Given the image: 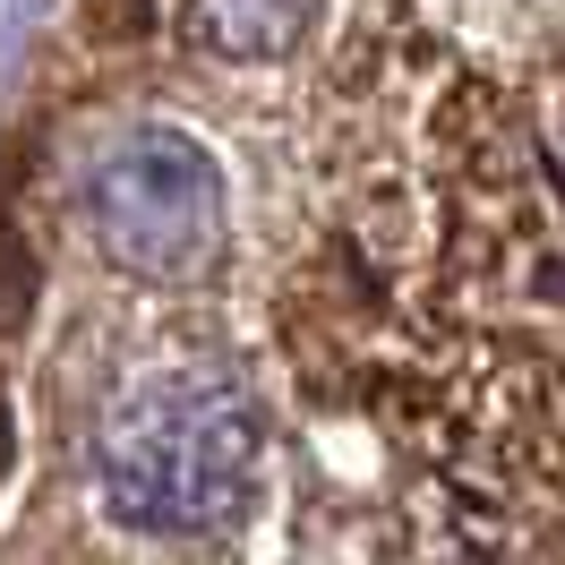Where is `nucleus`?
Segmentation results:
<instances>
[{"label":"nucleus","instance_id":"4","mask_svg":"<svg viewBox=\"0 0 565 565\" xmlns=\"http://www.w3.org/2000/svg\"><path fill=\"white\" fill-rule=\"evenodd\" d=\"M86 9H95V26H111V35H120V26H138V18H146V0H86Z\"/></svg>","mask_w":565,"mask_h":565},{"label":"nucleus","instance_id":"2","mask_svg":"<svg viewBox=\"0 0 565 565\" xmlns=\"http://www.w3.org/2000/svg\"><path fill=\"white\" fill-rule=\"evenodd\" d=\"M77 232L104 257V275L138 291H198L223 257V172L189 129L146 120L86 163Z\"/></svg>","mask_w":565,"mask_h":565},{"label":"nucleus","instance_id":"3","mask_svg":"<svg viewBox=\"0 0 565 565\" xmlns=\"http://www.w3.org/2000/svg\"><path fill=\"white\" fill-rule=\"evenodd\" d=\"M318 0H189V52L223 70H266L309 35Z\"/></svg>","mask_w":565,"mask_h":565},{"label":"nucleus","instance_id":"1","mask_svg":"<svg viewBox=\"0 0 565 565\" xmlns=\"http://www.w3.org/2000/svg\"><path fill=\"white\" fill-rule=\"evenodd\" d=\"M266 489V394L214 334H154L86 403V505L129 548H214Z\"/></svg>","mask_w":565,"mask_h":565},{"label":"nucleus","instance_id":"5","mask_svg":"<svg viewBox=\"0 0 565 565\" xmlns=\"http://www.w3.org/2000/svg\"><path fill=\"white\" fill-rule=\"evenodd\" d=\"M9 455H18V428H9V394H0V480H9Z\"/></svg>","mask_w":565,"mask_h":565}]
</instances>
